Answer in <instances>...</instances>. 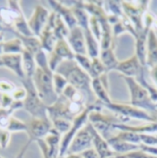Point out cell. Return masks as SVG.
I'll return each mask as SVG.
<instances>
[{
  "mask_svg": "<svg viewBox=\"0 0 157 158\" xmlns=\"http://www.w3.org/2000/svg\"><path fill=\"white\" fill-rule=\"evenodd\" d=\"M55 73L63 76L67 80L68 85L79 89L86 96L88 101L87 106L93 104L97 100L91 87L92 78L85 71H84L79 66L75 59L67 60L60 64L59 66L56 68Z\"/></svg>",
  "mask_w": 157,
  "mask_h": 158,
  "instance_id": "6da1fadb",
  "label": "cell"
},
{
  "mask_svg": "<svg viewBox=\"0 0 157 158\" xmlns=\"http://www.w3.org/2000/svg\"><path fill=\"white\" fill-rule=\"evenodd\" d=\"M53 73L49 66V62L41 61L37 64L35 73L32 77L37 93L47 107L52 105L59 98L53 87Z\"/></svg>",
  "mask_w": 157,
  "mask_h": 158,
  "instance_id": "7a4b0ae2",
  "label": "cell"
},
{
  "mask_svg": "<svg viewBox=\"0 0 157 158\" xmlns=\"http://www.w3.org/2000/svg\"><path fill=\"white\" fill-rule=\"evenodd\" d=\"M125 82L130 96V104L140 110L150 113L154 118L157 114V105L153 102L145 87H143L136 79L120 76Z\"/></svg>",
  "mask_w": 157,
  "mask_h": 158,
  "instance_id": "3957f363",
  "label": "cell"
},
{
  "mask_svg": "<svg viewBox=\"0 0 157 158\" xmlns=\"http://www.w3.org/2000/svg\"><path fill=\"white\" fill-rule=\"evenodd\" d=\"M21 83L27 92L26 98L23 100V108L26 111L31 114V118L50 119L47 111L48 107L38 95L32 78L21 79Z\"/></svg>",
  "mask_w": 157,
  "mask_h": 158,
  "instance_id": "277c9868",
  "label": "cell"
},
{
  "mask_svg": "<svg viewBox=\"0 0 157 158\" xmlns=\"http://www.w3.org/2000/svg\"><path fill=\"white\" fill-rule=\"evenodd\" d=\"M130 119L117 114H105L102 110H91L88 115V122L106 140L110 138V133L115 130L114 126L118 123L127 124Z\"/></svg>",
  "mask_w": 157,
  "mask_h": 158,
  "instance_id": "5b68a950",
  "label": "cell"
},
{
  "mask_svg": "<svg viewBox=\"0 0 157 158\" xmlns=\"http://www.w3.org/2000/svg\"><path fill=\"white\" fill-rule=\"evenodd\" d=\"M86 106L69 101L63 96H59L58 99L47 108L50 120L55 118H66L73 121L75 118L80 115Z\"/></svg>",
  "mask_w": 157,
  "mask_h": 158,
  "instance_id": "8992f818",
  "label": "cell"
},
{
  "mask_svg": "<svg viewBox=\"0 0 157 158\" xmlns=\"http://www.w3.org/2000/svg\"><path fill=\"white\" fill-rule=\"evenodd\" d=\"M104 108L110 110L114 114L122 116L130 120L132 118H135V119L143 120L146 122H156L155 118L150 113L146 112L145 110H140L136 107H133L132 105L127 102H119V101L112 100L110 104L105 105Z\"/></svg>",
  "mask_w": 157,
  "mask_h": 158,
  "instance_id": "52a82bcc",
  "label": "cell"
},
{
  "mask_svg": "<svg viewBox=\"0 0 157 158\" xmlns=\"http://www.w3.org/2000/svg\"><path fill=\"white\" fill-rule=\"evenodd\" d=\"M121 4L124 15L134 25L138 36V33L143 30V18L144 13L149 10V1H122Z\"/></svg>",
  "mask_w": 157,
  "mask_h": 158,
  "instance_id": "ba28073f",
  "label": "cell"
},
{
  "mask_svg": "<svg viewBox=\"0 0 157 158\" xmlns=\"http://www.w3.org/2000/svg\"><path fill=\"white\" fill-rule=\"evenodd\" d=\"M92 129H93L92 125L89 122H87L73 139L72 143L68 147L66 155L81 154L87 149L93 148Z\"/></svg>",
  "mask_w": 157,
  "mask_h": 158,
  "instance_id": "9c48e42d",
  "label": "cell"
},
{
  "mask_svg": "<svg viewBox=\"0 0 157 158\" xmlns=\"http://www.w3.org/2000/svg\"><path fill=\"white\" fill-rule=\"evenodd\" d=\"M74 59H75V53L72 51L66 40H58L53 50L50 53H48L49 66L53 72H55L56 68L63 62L67 60H74Z\"/></svg>",
  "mask_w": 157,
  "mask_h": 158,
  "instance_id": "30bf717a",
  "label": "cell"
},
{
  "mask_svg": "<svg viewBox=\"0 0 157 158\" xmlns=\"http://www.w3.org/2000/svg\"><path fill=\"white\" fill-rule=\"evenodd\" d=\"M90 112V108L86 107L85 110L78 115L72 122V126L69 131L62 136L60 144V156H64L67 153L68 147L72 143L73 139L79 131L88 122V115Z\"/></svg>",
  "mask_w": 157,
  "mask_h": 158,
  "instance_id": "8fae6325",
  "label": "cell"
},
{
  "mask_svg": "<svg viewBox=\"0 0 157 158\" xmlns=\"http://www.w3.org/2000/svg\"><path fill=\"white\" fill-rule=\"evenodd\" d=\"M7 7L12 10L14 14V24H13V32L18 33L23 36H34L29 27L28 20L26 19L20 4L19 1H8Z\"/></svg>",
  "mask_w": 157,
  "mask_h": 158,
  "instance_id": "7c38bea8",
  "label": "cell"
},
{
  "mask_svg": "<svg viewBox=\"0 0 157 158\" xmlns=\"http://www.w3.org/2000/svg\"><path fill=\"white\" fill-rule=\"evenodd\" d=\"M27 134L29 136V141L33 143L43 139L51 131L52 125L50 119L31 118L27 123Z\"/></svg>",
  "mask_w": 157,
  "mask_h": 158,
  "instance_id": "4fadbf2b",
  "label": "cell"
},
{
  "mask_svg": "<svg viewBox=\"0 0 157 158\" xmlns=\"http://www.w3.org/2000/svg\"><path fill=\"white\" fill-rule=\"evenodd\" d=\"M50 14L51 12L40 4H38L34 6L33 12L30 19L28 20L29 27L34 36L39 37L40 35L49 20Z\"/></svg>",
  "mask_w": 157,
  "mask_h": 158,
  "instance_id": "5bb4252c",
  "label": "cell"
},
{
  "mask_svg": "<svg viewBox=\"0 0 157 158\" xmlns=\"http://www.w3.org/2000/svg\"><path fill=\"white\" fill-rule=\"evenodd\" d=\"M146 69H148V68L144 67L141 64L139 58L134 53L129 59L119 62L116 71L118 72L120 74V76H122V77L137 79L143 75V73Z\"/></svg>",
  "mask_w": 157,
  "mask_h": 158,
  "instance_id": "9a60e30c",
  "label": "cell"
},
{
  "mask_svg": "<svg viewBox=\"0 0 157 158\" xmlns=\"http://www.w3.org/2000/svg\"><path fill=\"white\" fill-rule=\"evenodd\" d=\"M91 87L96 99L99 100L103 104V106L109 105L112 102L109 95V81L108 73L102 75L97 78L92 79Z\"/></svg>",
  "mask_w": 157,
  "mask_h": 158,
  "instance_id": "2e32d148",
  "label": "cell"
},
{
  "mask_svg": "<svg viewBox=\"0 0 157 158\" xmlns=\"http://www.w3.org/2000/svg\"><path fill=\"white\" fill-rule=\"evenodd\" d=\"M68 44L70 45L72 51L76 54H83L87 55L86 52V45L84 31L79 26H76L70 30L69 34L66 38Z\"/></svg>",
  "mask_w": 157,
  "mask_h": 158,
  "instance_id": "e0dca14e",
  "label": "cell"
},
{
  "mask_svg": "<svg viewBox=\"0 0 157 158\" xmlns=\"http://www.w3.org/2000/svg\"><path fill=\"white\" fill-rule=\"evenodd\" d=\"M48 4L52 8V11L62 18L70 30L77 26L76 17L70 6L59 1H48Z\"/></svg>",
  "mask_w": 157,
  "mask_h": 158,
  "instance_id": "ac0fdd59",
  "label": "cell"
},
{
  "mask_svg": "<svg viewBox=\"0 0 157 158\" xmlns=\"http://www.w3.org/2000/svg\"><path fill=\"white\" fill-rule=\"evenodd\" d=\"M1 59L3 67L13 72L19 78H20V80L25 78L21 54H3Z\"/></svg>",
  "mask_w": 157,
  "mask_h": 158,
  "instance_id": "d6986e66",
  "label": "cell"
},
{
  "mask_svg": "<svg viewBox=\"0 0 157 158\" xmlns=\"http://www.w3.org/2000/svg\"><path fill=\"white\" fill-rule=\"evenodd\" d=\"M92 134H93V148L97 151L99 157L109 158L118 156L117 154H115L112 151V149L109 145L107 140L100 133H98L94 129V127L92 129Z\"/></svg>",
  "mask_w": 157,
  "mask_h": 158,
  "instance_id": "ffe728a7",
  "label": "cell"
},
{
  "mask_svg": "<svg viewBox=\"0 0 157 158\" xmlns=\"http://www.w3.org/2000/svg\"><path fill=\"white\" fill-rule=\"evenodd\" d=\"M157 64V34L154 29H151L146 44V67L153 68Z\"/></svg>",
  "mask_w": 157,
  "mask_h": 158,
  "instance_id": "44dd1931",
  "label": "cell"
},
{
  "mask_svg": "<svg viewBox=\"0 0 157 158\" xmlns=\"http://www.w3.org/2000/svg\"><path fill=\"white\" fill-rule=\"evenodd\" d=\"M39 39L40 41L41 49L43 51H45L47 53H50L53 50L56 42L58 41L53 33L52 25V21H51L50 18H49V20H48L45 28L43 29L42 32L39 36Z\"/></svg>",
  "mask_w": 157,
  "mask_h": 158,
  "instance_id": "7402d4cb",
  "label": "cell"
},
{
  "mask_svg": "<svg viewBox=\"0 0 157 158\" xmlns=\"http://www.w3.org/2000/svg\"><path fill=\"white\" fill-rule=\"evenodd\" d=\"M115 130L128 131L138 134H157V122H147L143 125L131 126L124 123H118L114 126Z\"/></svg>",
  "mask_w": 157,
  "mask_h": 158,
  "instance_id": "603a6c76",
  "label": "cell"
},
{
  "mask_svg": "<svg viewBox=\"0 0 157 158\" xmlns=\"http://www.w3.org/2000/svg\"><path fill=\"white\" fill-rule=\"evenodd\" d=\"M109 145L110 146V148L112 149V151L117 154V155H125L136 150L140 149V145H136V144H132L130 143H126L120 139H118V137H116V135H113L112 137H110L109 139L107 140Z\"/></svg>",
  "mask_w": 157,
  "mask_h": 158,
  "instance_id": "cb8c5ba5",
  "label": "cell"
},
{
  "mask_svg": "<svg viewBox=\"0 0 157 158\" xmlns=\"http://www.w3.org/2000/svg\"><path fill=\"white\" fill-rule=\"evenodd\" d=\"M50 19H51V21H52L53 33H54L57 40H66L68 34H69L70 29L67 27L65 22L62 19V18L60 16H58L53 11L51 12Z\"/></svg>",
  "mask_w": 157,
  "mask_h": 158,
  "instance_id": "d4e9b609",
  "label": "cell"
},
{
  "mask_svg": "<svg viewBox=\"0 0 157 158\" xmlns=\"http://www.w3.org/2000/svg\"><path fill=\"white\" fill-rule=\"evenodd\" d=\"M99 58L105 65L106 71L109 74L111 71H116L118 65V61L115 54V47H110L109 49L100 50Z\"/></svg>",
  "mask_w": 157,
  "mask_h": 158,
  "instance_id": "484cf974",
  "label": "cell"
},
{
  "mask_svg": "<svg viewBox=\"0 0 157 158\" xmlns=\"http://www.w3.org/2000/svg\"><path fill=\"white\" fill-rule=\"evenodd\" d=\"M85 39V45H86V52L87 55L93 59L99 57L100 54V43L95 38L93 33L91 32L90 29L83 30Z\"/></svg>",
  "mask_w": 157,
  "mask_h": 158,
  "instance_id": "4316f807",
  "label": "cell"
},
{
  "mask_svg": "<svg viewBox=\"0 0 157 158\" xmlns=\"http://www.w3.org/2000/svg\"><path fill=\"white\" fill-rule=\"evenodd\" d=\"M21 108H23V102L21 101H14L8 108H0V129L6 130L15 110Z\"/></svg>",
  "mask_w": 157,
  "mask_h": 158,
  "instance_id": "83f0119b",
  "label": "cell"
},
{
  "mask_svg": "<svg viewBox=\"0 0 157 158\" xmlns=\"http://www.w3.org/2000/svg\"><path fill=\"white\" fill-rule=\"evenodd\" d=\"M21 55H22V66L25 74V78H32L37 67L35 55L27 50H24Z\"/></svg>",
  "mask_w": 157,
  "mask_h": 158,
  "instance_id": "f1b7e54d",
  "label": "cell"
},
{
  "mask_svg": "<svg viewBox=\"0 0 157 158\" xmlns=\"http://www.w3.org/2000/svg\"><path fill=\"white\" fill-rule=\"evenodd\" d=\"M61 96L64 97L69 101L74 102V103L82 104L85 106H87V103H88L86 96L82 91H80L79 89L70 85H68L65 87V89L64 90V92Z\"/></svg>",
  "mask_w": 157,
  "mask_h": 158,
  "instance_id": "f546056e",
  "label": "cell"
},
{
  "mask_svg": "<svg viewBox=\"0 0 157 158\" xmlns=\"http://www.w3.org/2000/svg\"><path fill=\"white\" fill-rule=\"evenodd\" d=\"M16 37L21 40L24 50H27L33 53L34 55L41 50V45L39 41V37L36 36H23L18 33H15Z\"/></svg>",
  "mask_w": 157,
  "mask_h": 158,
  "instance_id": "4dcf8cb0",
  "label": "cell"
},
{
  "mask_svg": "<svg viewBox=\"0 0 157 158\" xmlns=\"http://www.w3.org/2000/svg\"><path fill=\"white\" fill-rule=\"evenodd\" d=\"M4 54H22L24 47L21 40L19 38H13L6 41H3Z\"/></svg>",
  "mask_w": 157,
  "mask_h": 158,
  "instance_id": "1f68e13d",
  "label": "cell"
},
{
  "mask_svg": "<svg viewBox=\"0 0 157 158\" xmlns=\"http://www.w3.org/2000/svg\"><path fill=\"white\" fill-rule=\"evenodd\" d=\"M91 60H92L91 61V68H90V71H89V74H88L91 78H97V77H99L102 75L107 73L105 65L103 64V63H102V61L100 60L99 57L93 58Z\"/></svg>",
  "mask_w": 157,
  "mask_h": 158,
  "instance_id": "d6a6232c",
  "label": "cell"
},
{
  "mask_svg": "<svg viewBox=\"0 0 157 158\" xmlns=\"http://www.w3.org/2000/svg\"><path fill=\"white\" fill-rule=\"evenodd\" d=\"M104 7L107 9H105L106 11L108 10L107 14L109 15H113L118 18H123L124 12H123V8H122V4L119 1H107L104 2Z\"/></svg>",
  "mask_w": 157,
  "mask_h": 158,
  "instance_id": "836d02e7",
  "label": "cell"
},
{
  "mask_svg": "<svg viewBox=\"0 0 157 158\" xmlns=\"http://www.w3.org/2000/svg\"><path fill=\"white\" fill-rule=\"evenodd\" d=\"M116 137H118V139H120V140H122V141H124L126 143H132V144L140 145L142 143L140 134L132 132V131H119V132L116 134Z\"/></svg>",
  "mask_w": 157,
  "mask_h": 158,
  "instance_id": "e575fe53",
  "label": "cell"
},
{
  "mask_svg": "<svg viewBox=\"0 0 157 158\" xmlns=\"http://www.w3.org/2000/svg\"><path fill=\"white\" fill-rule=\"evenodd\" d=\"M51 122H52V128L63 136L64 133H66L69 131V129L72 126L73 121L66 119V118H55V119L51 120Z\"/></svg>",
  "mask_w": 157,
  "mask_h": 158,
  "instance_id": "d590c367",
  "label": "cell"
},
{
  "mask_svg": "<svg viewBox=\"0 0 157 158\" xmlns=\"http://www.w3.org/2000/svg\"><path fill=\"white\" fill-rule=\"evenodd\" d=\"M53 87H54V91L58 96H61L64 92V90L65 89V87L68 85V82L67 80L64 78L63 76H61L58 73H53Z\"/></svg>",
  "mask_w": 157,
  "mask_h": 158,
  "instance_id": "8d00e7d4",
  "label": "cell"
},
{
  "mask_svg": "<svg viewBox=\"0 0 157 158\" xmlns=\"http://www.w3.org/2000/svg\"><path fill=\"white\" fill-rule=\"evenodd\" d=\"M27 123L19 119V118H15V117H12L10 121H9V124L7 126V131L9 132H18V131H24L26 132L27 131Z\"/></svg>",
  "mask_w": 157,
  "mask_h": 158,
  "instance_id": "74e56055",
  "label": "cell"
},
{
  "mask_svg": "<svg viewBox=\"0 0 157 158\" xmlns=\"http://www.w3.org/2000/svg\"><path fill=\"white\" fill-rule=\"evenodd\" d=\"M89 29H90L91 32L93 33V35L95 36V38L100 43L101 35H102V26H101V23L98 20V19H97L96 17L90 16Z\"/></svg>",
  "mask_w": 157,
  "mask_h": 158,
  "instance_id": "f35d334b",
  "label": "cell"
},
{
  "mask_svg": "<svg viewBox=\"0 0 157 158\" xmlns=\"http://www.w3.org/2000/svg\"><path fill=\"white\" fill-rule=\"evenodd\" d=\"M75 60L78 64V65L87 74H89L90 68H91V58L88 55H83V54H76Z\"/></svg>",
  "mask_w": 157,
  "mask_h": 158,
  "instance_id": "ab89813d",
  "label": "cell"
},
{
  "mask_svg": "<svg viewBox=\"0 0 157 158\" xmlns=\"http://www.w3.org/2000/svg\"><path fill=\"white\" fill-rule=\"evenodd\" d=\"M17 88L16 85L6 79H0V93L11 95Z\"/></svg>",
  "mask_w": 157,
  "mask_h": 158,
  "instance_id": "60d3db41",
  "label": "cell"
},
{
  "mask_svg": "<svg viewBox=\"0 0 157 158\" xmlns=\"http://www.w3.org/2000/svg\"><path fill=\"white\" fill-rule=\"evenodd\" d=\"M116 158H157V156L149 155L143 151H142L141 149L125 154V155H118L116 156Z\"/></svg>",
  "mask_w": 157,
  "mask_h": 158,
  "instance_id": "b9f144b4",
  "label": "cell"
},
{
  "mask_svg": "<svg viewBox=\"0 0 157 158\" xmlns=\"http://www.w3.org/2000/svg\"><path fill=\"white\" fill-rule=\"evenodd\" d=\"M11 139V132L7 130L0 129V148L5 149L8 146Z\"/></svg>",
  "mask_w": 157,
  "mask_h": 158,
  "instance_id": "7bdbcfd3",
  "label": "cell"
},
{
  "mask_svg": "<svg viewBox=\"0 0 157 158\" xmlns=\"http://www.w3.org/2000/svg\"><path fill=\"white\" fill-rule=\"evenodd\" d=\"M26 89L24 88V86H20V87H17L15 89V91L11 94L12 98L14 99V101H21L23 102V100L26 98Z\"/></svg>",
  "mask_w": 157,
  "mask_h": 158,
  "instance_id": "ee69618b",
  "label": "cell"
},
{
  "mask_svg": "<svg viewBox=\"0 0 157 158\" xmlns=\"http://www.w3.org/2000/svg\"><path fill=\"white\" fill-rule=\"evenodd\" d=\"M111 27H112V31H113V35H114L115 39H117L118 36L122 35L123 33H127V30L124 27V25H123V23L121 21V19H120L119 21H118L116 24H114Z\"/></svg>",
  "mask_w": 157,
  "mask_h": 158,
  "instance_id": "f6af8a7d",
  "label": "cell"
},
{
  "mask_svg": "<svg viewBox=\"0 0 157 158\" xmlns=\"http://www.w3.org/2000/svg\"><path fill=\"white\" fill-rule=\"evenodd\" d=\"M14 103L11 95L0 93V108H8Z\"/></svg>",
  "mask_w": 157,
  "mask_h": 158,
  "instance_id": "bcb514c9",
  "label": "cell"
},
{
  "mask_svg": "<svg viewBox=\"0 0 157 158\" xmlns=\"http://www.w3.org/2000/svg\"><path fill=\"white\" fill-rule=\"evenodd\" d=\"M82 158H100L98 154L97 153V151L94 148H90L87 149L85 151H84L83 153L80 154Z\"/></svg>",
  "mask_w": 157,
  "mask_h": 158,
  "instance_id": "7dc6e473",
  "label": "cell"
},
{
  "mask_svg": "<svg viewBox=\"0 0 157 158\" xmlns=\"http://www.w3.org/2000/svg\"><path fill=\"white\" fill-rule=\"evenodd\" d=\"M148 74L152 82H154V85L157 87V64L153 68L148 69Z\"/></svg>",
  "mask_w": 157,
  "mask_h": 158,
  "instance_id": "c3c4849f",
  "label": "cell"
},
{
  "mask_svg": "<svg viewBox=\"0 0 157 158\" xmlns=\"http://www.w3.org/2000/svg\"><path fill=\"white\" fill-rule=\"evenodd\" d=\"M64 158H82L80 154H72V155H66Z\"/></svg>",
  "mask_w": 157,
  "mask_h": 158,
  "instance_id": "681fc988",
  "label": "cell"
},
{
  "mask_svg": "<svg viewBox=\"0 0 157 158\" xmlns=\"http://www.w3.org/2000/svg\"><path fill=\"white\" fill-rule=\"evenodd\" d=\"M153 29L155 31H157V17H155V21H154V24H153Z\"/></svg>",
  "mask_w": 157,
  "mask_h": 158,
  "instance_id": "f907efd6",
  "label": "cell"
},
{
  "mask_svg": "<svg viewBox=\"0 0 157 158\" xmlns=\"http://www.w3.org/2000/svg\"><path fill=\"white\" fill-rule=\"evenodd\" d=\"M6 29L5 28V26L3 25V23H2V21H1V19H0V32H3L4 31H6Z\"/></svg>",
  "mask_w": 157,
  "mask_h": 158,
  "instance_id": "816d5d0a",
  "label": "cell"
},
{
  "mask_svg": "<svg viewBox=\"0 0 157 158\" xmlns=\"http://www.w3.org/2000/svg\"><path fill=\"white\" fill-rule=\"evenodd\" d=\"M4 54L3 52V42H0V56H2Z\"/></svg>",
  "mask_w": 157,
  "mask_h": 158,
  "instance_id": "f5cc1de1",
  "label": "cell"
},
{
  "mask_svg": "<svg viewBox=\"0 0 157 158\" xmlns=\"http://www.w3.org/2000/svg\"><path fill=\"white\" fill-rule=\"evenodd\" d=\"M3 41H4V33L0 32V42H3Z\"/></svg>",
  "mask_w": 157,
  "mask_h": 158,
  "instance_id": "db71d44e",
  "label": "cell"
},
{
  "mask_svg": "<svg viewBox=\"0 0 157 158\" xmlns=\"http://www.w3.org/2000/svg\"><path fill=\"white\" fill-rule=\"evenodd\" d=\"M0 67H3V63H2V59H1V56H0Z\"/></svg>",
  "mask_w": 157,
  "mask_h": 158,
  "instance_id": "11a10c76",
  "label": "cell"
},
{
  "mask_svg": "<svg viewBox=\"0 0 157 158\" xmlns=\"http://www.w3.org/2000/svg\"><path fill=\"white\" fill-rule=\"evenodd\" d=\"M57 158H64V156H58Z\"/></svg>",
  "mask_w": 157,
  "mask_h": 158,
  "instance_id": "9f6ffc18",
  "label": "cell"
},
{
  "mask_svg": "<svg viewBox=\"0 0 157 158\" xmlns=\"http://www.w3.org/2000/svg\"><path fill=\"white\" fill-rule=\"evenodd\" d=\"M0 158H3V157H2V156H0Z\"/></svg>",
  "mask_w": 157,
  "mask_h": 158,
  "instance_id": "6f0895ef",
  "label": "cell"
}]
</instances>
